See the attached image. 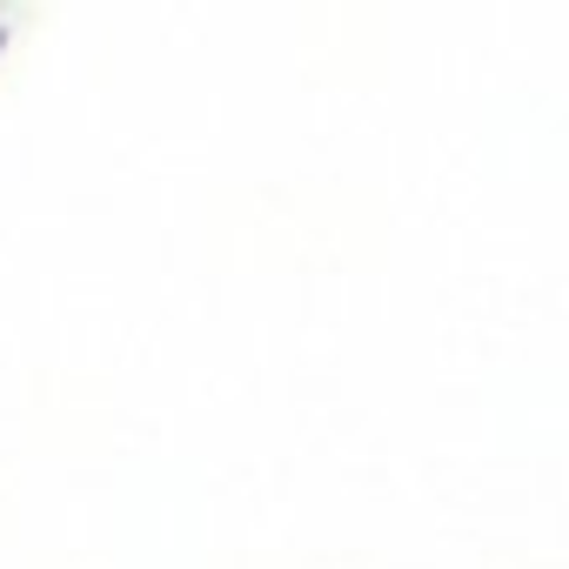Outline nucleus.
I'll return each instance as SVG.
<instances>
[{
	"instance_id": "obj_1",
	"label": "nucleus",
	"mask_w": 569,
	"mask_h": 569,
	"mask_svg": "<svg viewBox=\"0 0 569 569\" xmlns=\"http://www.w3.org/2000/svg\"><path fill=\"white\" fill-rule=\"evenodd\" d=\"M8 41H14V28H8V21H0V54H8Z\"/></svg>"
}]
</instances>
